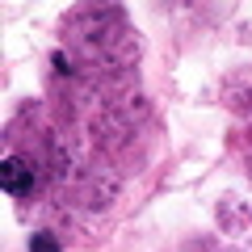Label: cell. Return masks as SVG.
Masks as SVG:
<instances>
[{
  "label": "cell",
  "mask_w": 252,
  "mask_h": 252,
  "mask_svg": "<svg viewBox=\"0 0 252 252\" xmlns=\"http://www.w3.org/2000/svg\"><path fill=\"white\" fill-rule=\"evenodd\" d=\"M0 181H4V193L9 198H30L34 193V172L21 156H4L0 160Z\"/></svg>",
  "instance_id": "cell-1"
},
{
  "label": "cell",
  "mask_w": 252,
  "mask_h": 252,
  "mask_svg": "<svg viewBox=\"0 0 252 252\" xmlns=\"http://www.w3.org/2000/svg\"><path fill=\"white\" fill-rule=\"evenodd\" d=\"M30 252H59V240L51 231H34L30 235Z\"/></svg>",
  "instance_id": "cell-2"
}]
</instances>
